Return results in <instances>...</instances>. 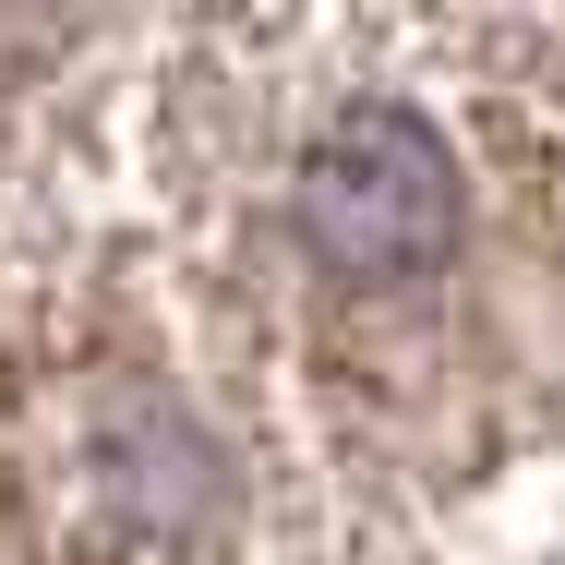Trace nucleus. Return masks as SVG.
<instances>
[{
    "mask_svg": "<svg viewBox=\"0 0 565 565\" xmlns=\"http://www.w3.org/2000/svg\"><path fill=\"white\" fill-rule=\"evenodd\" d=\"M289 217L313 241V265L349 289H397V277H434L457 253V157L422 109H385L361 97L301 145V181H289Z\"/></svg>",
    "mask_w": 565,
    "mask_h": 565,
    "instance_id": "nucleus-1",
    "label": "nucleus"
}]
</instances>
